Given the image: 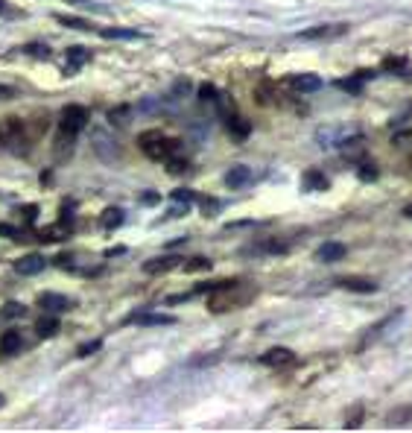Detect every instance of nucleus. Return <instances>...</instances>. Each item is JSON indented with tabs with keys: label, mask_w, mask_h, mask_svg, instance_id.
Returning a JSON list of instances; mask_svg holds the SVG:
<instances>
[{
	"label": "nucleus",
	"mask_w": 412,
	"mask_h": 433,
	"mask_svg": "<svg viewBox=\"0 0 412 433\" xmlns=\"http://www.w3.org/2000/svg\"><path fill=\"white\" fill-rule=\"evenodd\" d=\"M225 129H229L231 138L243 141V138H249V132H252V123H246L237 111H229V115H225Z\"/></svg>",
	"instance_id": "9"
},
{
	"label": "nucleus",
	"mask_w": 412,
	"mask_h": 433,
	"mask_svg": "<svg viewBox=\"0 0 412 433\" xmlns=\"http://www.w3.org/2000/svg\"><path fill=\"white\" fill-rule=\"evenodd\" d=\"M0 15H9V3H6V0H0Z\"/></svg>",
	"instance_id": "43"
},
{
	"label": "nucleus",
	"mask_w": 412,
	"mask_h": 433,
	"mask_svg": "<svg viewBox=\"0 0 412 433\" xmlns=\"http://www.w3.org/2000/svg\"><path fill=\"white\" fill-rule=\"evenodd\" d=\"M316 255H319V261H324V263H336V261H343V258H345V246H343V243H336V240L322 243Z\"/></svg>",
	"instance_id": "16"
},
{
	"label": "nucleus",
	"mask_w": 412,
	"mask_h": 433,
	"mask_svg": "<svg viewBox=\"0 0 412 433\" xmlns=\"http://www.w3.org/2000/svg\"><path fill=\"white\" fill-rule=\"evenodd\" d=\"M409 161H412V158H409Z\"/></svg>",
	"instance_id": "47"
},
{
	"label": "nucleus",
	"mask_w": 412,
	"mask_h": 433,
	"mask_svg": "<svg viewBox=\"0 0 412 433\" xmlns=\"http://www.w3.org/2000/svg\"><path fill=\"white\" fill-rule=\"evenodd\" d=\"M363 79H372V74H365V71H360L357 76H351V79H339L336 85L343 88V91H348V94H360V88H363Z\"/></svg>",
	"instance_id": "21"
},
{
	"label": "nucleus",
	"mask_w": 412,
	"mask_h": 433,
	"mask_svg": "<svg viewBox=\"0 0 412 433\" xmlns=\"http://www.w3.org/2000/svg\"><path fill=\"white\" fill-rule=\"evenodd\" d=\"M103 38H144L140 30H126V26H108V30H99Z\"/></svg>",
	"instance_id": "24"
},
{
	"label": "nucleus",
	"mask_w": 412,
	"mask_h": 433,
	"mask_svg": "<svg viewBox=\"0 0 412 433\" xmlns=\"http://www.w3.org/2000/svg\"><path fill=\"white\" fill-rule=\"evenodd\" d=\"M199 97H202V106H208L211 111H217V103H220V94L214 85H202L199 88Z\"/></svg>",
	"instance_id": "25"
},
{
	"label": "nucleus",
	"mask_w": 412,
	"mask_h": 433,
	"mask_svg": "<svg viewBox=\"0 0 412 433\" xmlns=\"http://www.w3.org/2000/svg\"><path fill=\"white\" fill-rule=\"evenodd\" d=\"M360 179H363V181H377V167L360 161Z\"/></svg>",
	"instance_id": "30"
},
{
	"label": "nucleus",
	"mask_w": 412,
	"mask_h": 433,
	"mask_svg": "<svg viewBox=\"0 0 412 433\" xmlns=\"http://www.w3.org/2000/svg\"><path fill=\"white\" fill-rule=\"evenodd\" d=\"M179 263H181V258H179V255H161V258H152V261H147V263H144V272H149V275L170 272V270H176Z\"/></svg>",
	"instance_id": "10"
},
{
	"label": "nucleus",
	"mask_w": 412,
	"mask_h": 433,
	"mask_svg": "<svg viewBox=\"0 0 412 433\" xmlns=\"http://www.w3.org/2000/svg\"><path fill=\"white\" fill-rule=\"evenodd\" d=\"M56 21H59L62 26H74V30H82V33H88V30H94V26L85 21V18H70V15H56Z\"/></svg>",
	"instance_id": "27"
},
{
	"label": "nucleus",
	"mask_w": 412,
	"mask_h": 433,
	"mask_svg": "<svg viewBox=\"0 0 412 433\" xmlns=\"http://www.w3.org/2000/svg\"><path fill=\"white\" fill-rule=\"evenodd\" d=\"M24 313H26V307L21 302H6L3 307H0V316L3 319H21Z\"/></svg>",
	"instance_id": "26"
},
{
	"label": "nucleus",
	"mask_w": 412,
	"mask_h": 433,
	"mask_svg": "<svg viewBox=\"0 0 412 433\" xmlns=\"http://www.w3.org/2000/svg\"><path fill=\"white\" fill-rule=\"evenodd\" d=\"M348 33V24H324V26H310V30H304L298 38H304V41H328V38H339V35H345Z\"/></svg>",
	"instance_id": "4"
},
{
	"label": "nucleus",
	"mask_w": 412,
	"mask_h": 433,
	"mask_svg": "<svg viewBox=\"0 0 412 433\" xmlns=\"http://www.w3.org/2000/svg\"><path fill=\"white\" fill-rule=\"evenodd\" d=\"M404 217H409V220H412V202H409V205L404 208Z\"/></svg>",
	"instance_id": "44"
},
{
	"label": "nucleus",
	"mask_w": 412,
	"mask_h": 433,
	"mask_svg": "<svg viewBox=\"0 0 412 433\" xmlns=\"http://www.w3.org/2000/svg\"><path fill=\"white\" fill-rule=\"evenodd\" d=\"M3 404H6V398H3V395H0V407H3Z\"/></svg>",
	"instance_id": "45"
},
{
	"label": "nucleus",
	"mask_w": 412,
	"mask_h": 433,
	"mask_svg": "<svg viewBox=\"0 0 412 433\" xmlns=\"http://www.w3.org/2000/svg\"><path fill=\"white\" fill-rule=\"evenodd\" d=\"M409 418H412V407H401V410H395L389 416V422L392 425H404V422H409Z\"/></svg>",
	"instance_id": "31"
},
{
	"label": "nucleus",
	"mask_w": 412,
	"mask_h": 433,
	"mask_svg": "<svg viewBox=\"0 0 412 433\" xmlns=\"http://www.w3.org/2000/svg\"><path fill=\"white\" fill-rule=\"evenodd\" d=\"M336 284L343 290H351V293H374L377 290V281H372V278H360V275L336 278Z\"/></svg>",
	"instance_id": "7"
},
{
	"label": "nucleus",
	"mask_w": 412,
	"mask_h": 433,
	"mask_svg": "<svg viewBox=\"0 0 412 433\" xmlns=\"http://www.w3.org/2000/svg\"><path fill=\"white\" fill-rule=\"evenodd\" d=\"M123 208H106V211H103V229H120L123 226Z\"/></svg>",
	"instance_id": "22"
},
{
	"label": "nucleus",
	"mask_w": 412,
	"mask_h": 433,
	"mask_svg": "<svg viewBox=\"0 0 412 433\" xmlns=\"http://www.w3.org/2000/svg\"><path fill=\"white\" fill-rule=\"evenodd\" d=\"M184 270H188V272H202V270H205V272H208V270H211V261H208V258H193Z\"/></svg>",
	"instance_id": "32"
},
{
	"label": "nucleus",
	"mask_w": 412,
	"mask_h": 433,
	"mask_svg": "<svg viewBox=\"0 0 412 433\" xmlns=\"http://www.w3.org/2000/svg\"><path fill=\"white\" fill-rule=\"evenodd\" d=\"M176 319L167 313H132L126 316V325H173Z\"/></svg>",
	"instance_id": "8"
},
{
	"label": "nucleus",
	"mask_w": 412,
	"mask_h": 433,
	"mask_svg": "<svg viewBox=\"0 0 412 433\" xmlns=\"http://www.w3.org/2000/svg\"><path fill=\"white\" fill-rule=\"evenodd\" d=\"M94 149H97V156H103L106 161L120 158L117 141H106V135H103V132H94Z\"/></svg>",
	"instance_id": "14"
},
{
	"label": "nucleus",
	"mask_w": 412,
	"mask_h": 433,
	"mask_svg": "<svg viewBox=\"0 0 412 433\" xmlns=\"http://www.w3.org/2000/svg\"><path fill=\"white\" fill-rule=\"evenodd\" d=\"M74 3H76V0H74Z\"/></svg>",
	"instance_id": "46"
},
{
	"label": "nucleus",
	"mask_w": 412,
	"mask_h": 433,
	"mask_svg": "<svg viewBox=\"0 0 412 433\" xmlns=\"http://www.w3.org/2000/svg\"><path fill=\"white\" fill-rule=\"evenodd\" d=\"M38 304L44 307V311H50V313H62V311H67V307H70V299L62 296V293H41Z\"/></svg>",
	"instance_id": "11"
},
{
	"label": "nucleus",
	"mask_w": 412,
	"mask_h": 433,
	"mask_svg": "<svg viewBox=\"0 0 412 433\" xmlns=\"http://www.w3.org/2000/svg\"><path fill=\"white\" fill-rule=\"evenodd\" d=\"M360 418H363V410L357 407V410H354V416H351V418H348V422H345V427H351V430H354V427H357V425H360Z\"/></svg>",
	"instance_id": "38"
},
{
	"label": "nucleus",
	"mask_w": 412,
	"mask_h": 433,
	"mask_svg": "<svg viewBox=\"0 0 412 433\" xmlns=\"http://www.w3.org/2000/svg\"><path fill=\"white\" fill-rule=\"evenodd\" d=\"M88 126V108L85 106H76V103H70L62 108V115H59V135L65 138V141H74V138Z\"/></svg>",
	"instance_id": "3"
},
{
	"label": "nucleus",
	"mask_w": 412,
	"mask_h": 433,
	"mask_svg": "<svg viewBox=\"0 0 412 433\" xmlns=\"http://www.w3.org/2000/svg\"><path fill=\"white\" fill-rule=\"evenodd\" d=\"M138 144L140 149H144V156L152 158V161H170V158H176L181 156V144L176 141V138H170L164 132H144L138 138Z\"/></svg>",
	"instance_id": "2"
},
{
	"label": "nucleus",
	"mask_w": 412,
	"mask_h": 433,
	"mask_svg": "<svg viewBox=\"0 0 412 433\" xmlns=\"http://www.w3.org/2000/svg\"><path fill=\"white\" fill-rule=\"evenodd\" d=\"M302 188L307 193H322V190L331 188V181H328V176H324L322 170H307L304 179H302Z\"/></svg>",
	"instance_id": "12"
},
{
	"label": "nucleus",
	"mask_w": 412,
	"mask_h": 433,
	"mask_svg": "<svg viewBox=\"0 0 412 433\" xmlns=\"http://www.w3.org/2000/svg\"><path fill=\"white\" fill-rule=\"evenodd\" d=\"M88 50H85V47H70L67 50V74L70 71H79V67L85 65V62H88Z\"/></svg>",
	"instance_id": "20"
},
{
	"label": "nucleus",
	"mask_w": 412,
	"mask_h": 433,
	"mask_svg": "<svg viewBox=\"0 0 412 433\" xmlns=\"http://www.w3.org/2000/svg\"><path fill=\"white\" fill-rule=\"evenodd\" d=\"M395 319H401V311H395L392 316H386V319H380V322L372 328V331H365V337H363V345H368V343H374L377 337H380V331H386L392 322H395Z\"/></svg>",
	"instance_id": "19"
},
{
	"label": "nucleus",
	"mask_w": 412,
	"mask_h": 433,
	"mask_svg": "<svg viewBox=\"0 0 412 433\" xmlns=\"http://www.w3.org/2000/svg\"><path fill=\"white\" fill-rule=\"evenodd\" d=\"M254 296V290H243L240 281H229V284H217L211 290V299H208V307L214 313H225V311H234V307L246 304L249 299Z\"/></svg>",
	"instance_id": "1"
},
{
	"label": "nucleus",
	"mask_w": 412,
	"mask_h": 433,
	"mask_svg": "<svg viewBox=\"0 0 412 433\" xmlns=\"http://www.w3.org/2000/svg\"><path fill=\"white\" fill-rule=\"evenodd\" d=\"M290 85H292L295 91H302V94H313V91H319V88H322V76H313V74H298V76H292V79H290Z\"/></svg>",
	"instance_id": "15"
},
{
	"label": "nucleus",
	"mask_w": 412,
	"mask_h": 433,
	"mask_svg": "<svg viewBox=\"0 0 412 433\" xmlns=\"http://www.w3.org/2000/svg\"><path fill=\"white\" fill-rule=\"evenodd\" d=\"M158 202V197H155V193H149V197H144V205H155Z\"/></svg>",
	"instance_id": "42"
},
{
	"label": "nucleus",
	"mask_w": 412,
	"mask_h": 433,
	"mask_svg": "<svg viewBox=\"0 0 412 433\" xmlns=\"http://www.w3.org/2000/svg\"><path fill=\"white\" fill-rule=\"evenodd\" d=\"M249 179H252V170H249V167L240 164V167H231V170L225 173V185H229L231 190H237V188H243Z\"/></svg>",
	"instance_id": "17"
},
{
	"label": "nucleus",
	"mask_w": 412,
	"mask_h": 433,
	"mask_svg": "<svg viewBox=\"0 0 412 433\" xmlns=\"http://www.w3.org/2000/svg\"><path fill=\"white\" fill-rule=\"evenodd\" d=\"M202 211H205V214H214V211H220V202H211V199H208V202H202Z\"/></svg>",
	"instance_id": "40"
},
{
	"label": "nucleus",
	"mask_w": 412,
	"mask_h": 433,
	"mask_svg": "<svg viewBox=\"0 0 412 433\" xmlns=\"http://www.w3.org/2000/svg\"><path fill=\"white\" fill-rule=\"evenodd\" d=\"M292 360H295V354L290 352V348H283V345H275V348H269V352L261 354L263 366H290Z\"/></svg>",
	"instance_id": "6"
},
{
	"label": "nucleus",
	"mask_w": 412,
	"mask_h": 433,
	"mask_svg": "<svg viewBox=\"0 0 412 433\" xmlns=\"http://www.w3.org/2000/svg\"><path fill=\"white\" fill-rule=\"evenodd\" d=\"M65 231H67V229H41V231H38V240H41V243H56Z\"/></svg>",
	"instance_id": "28"
},
{
	"label": "nucleus",
	"mask_w": 412,
	"mask_h": 433,
	"mask_svg": "<svg viewBox=\"0 0 412 433\" xmlns=\"http://www.w3.org/2000/svg\"><path fill=\"white\" fill-rule=\"evenodd\" d=\"M24 53H26V56H35V59H47V56H50V47H47V44H26Z\"/></svg>",
	"instance_id": "29"
},
{
	"label": "nucleus",
	"mask_w": 412,
	"mask_h": 433,
	"mask_svg": "<svg viewBox=\"0 0 412 433\" xmlns=\"http://www.w3.org/2000/svg\"><path fill=\"white\" fill-rule=\"evenodd\" d=\"M21 345H24L21 331H6L3 337H0V357H12V354H18V352H21Z\"/></svg>",
	"instance_id": "13"
},
{
	"label": "nucleus",
	"mask_w": 412,
	"mask_h": 433,
	"mask_svg": "<svg viewBox=\"0 0 412 433\" xmlns=\"http://www.w3.org/2000/svg\"><path fill=\"white\" fill-rule=\"evenodd\" d=\"M9 97H15V88H12V85H0V100H9Z\"/></svg>",
	"instance_id": "39"
},
{
	"label": "nucleus",
	"mask_w": 412,
	"mask_h": 433,
	"mask_svg": "<svg viewBox=\"0 0 412 433\" xmlns=\"http://www.w3.org/2000/svg\"><path fill=\"white\" fill-rule=\"evenodd\" d=\"M190 199H193V190H181V188H179V190H173V202H181V205H188Z\"/></svg>",
	"instance_id": "35"
},
{
	"label": "nucleus",
	"mask_w": 412,
	"mask_h": 433,
	"mask_svg": "<svg viewBox=\"0 0 412 433\" xmlns=\"http://www.w3.org/2000/svg\"><path fill=\"white\" fill-rule=\"evenodd\" d=\"M395 144H397V147L412 144V132H397V135H395Z\"/></svg>",
	"instance_id": "37"
},
{
	"label": "nucleus",
	"mask_w": 412,
	"mask_h": 433,
	"mask_svg": "<svg viewBox=\"0 0 412 433\" xmlns=\"http://www.w3.org/2000/svg\"><path fill=\"white\" fill-rule=\"evenodd\" d=\"M99 345H103V343H99V340H94V343H85L82 348H79V357H88V354H94V352H99Z\"/></svg>",
	"instance_id": "34"
},
{
	"label": "nucleus",
	"mask_w": 412,
	"mask_h": 433,
	"mask_svg": "<svg viewBox=\"0 0 412 433\" xmlns=\"http://www.w3.org/2000/svg\"><path fill=\"white\" fill-rule=\"evenodd\" d=\"M44 267H47V261H44V255H38V252L24 255V258L15 261V272L18 275H38Z\"/></svg>",
	"instance_id": "5"
},
{
	"label": "nucleus",
	"mask_w": 412,
	"mask_h": 433,
	"mask_svg": "<svg viewBox=\"0 0 412 433\" xmlns=\"http://www.w3.org/2000/svg\"><path fill=\"white\" fill-rule=\"evenodd\" d=\"M21 214H24L26 222H35V217H38V205H21Z\"/></svg>",
	"instance_id": "36"
},
{
	"label": "nucleus",
	"mask_w": 412,
	"mask_h": 433,
	"mask_svg": "<svg viewBox=\"0 0 412 433\" xmlns=\"http://www.w3.org/2000/svg\"><path fill=\"white\" fill-rule=\"evenodd\" d=\"M406 62L404 59H386V67H389V71H397V67H404Z\"/></svg>",
	"instance_id": "41"
},
{
	"label": "nucleus",
	"mask_w": 412,
	"mask_h": 433,
	"mask_svg": "<svg viewBox=\"0 0 412 433\" xmlns=\"http://www.w3.org/2000/svg\"><path fill=\"white\" fill-rule=\"evenodd\" d=\"M132 117V106H115L108 108V123H115V126H126Z\"/></svg>",
	"instance_id": "23"
},
{
	"label": "nucleus",
	"mask_w": 412,
	"mask_h": 433,
	"mask_svg": "<svg viewBox=\"0 0 412 433\" xmlns=\"http://www.w3.org/2000/svg\"><path fill=\"white\" fill-rule=\"evenodd\" d=\"M0 237H15V240H21V229H15V226H9V222H0Z\"/></svg>",
	"instance_id": "33"
},
{
	"label": "nucleus",
	"mask_w": 412,
	"mask_h": 433,
	"mask_svg": "<svg viewBox=\"0 0 412 433\" xmlns=\"http://www.w3.org/2000/svg\"><path fill=\"white\" fill-rule=\"evenodd\" d=\"M35 334L38 337H56V334H59V319H56L53 313H47V316H41L38 322H35Z\"/></svg>",
	"instance_id": "18"
}]
</instances>
